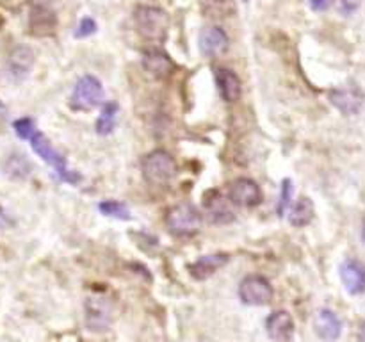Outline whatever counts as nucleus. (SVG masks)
<instances>
[{
  "instance_id": "obj_27",
  "label": "nucleus",
  "mask_w": 365,
  "mask_h": 342,
  "mask_svg": "<svg viewBox=\"0 0 365 342\" xmlns=\"http://www.w3.org/2000/svg\"><path fill=\"white\" fill-rule=\"evenodd\" d=\"M358 6H360V0H340V11H343L344 15L354 13L358 9Z\"/></svg>"
},
{
  "instance_id": "obj_21",
  "label": "nucleus",
  "mask_w": 365,
  "mask_h": 342,
  "mask_svg": "<svg viewBox=\"0 0 365 342\" xmlns=\"http://www.w3.org/2000/svg\"><path fill=\"white\" fill-rule=\"evenodd\" d=\"M116 121H118V104L116 102H107L102 107L100 116L96 119L95 131L98 136H109L116 127Z\"/></svg>"
},
{
  "instance_id": "obj_14",
  "label": "nucleus",
  "mask_w": 365,
  "mask_h": 342,
  "mask_svg": "<svg viewBox=\"0 0 365 342\" xmlns=\"http://www.w3.org/2000/svg\"><path fill=\"white\" fill-rule=\"evenodd\" d=\"M230 257L227 254H212V255H204V257L197 258L192 264L187 265L189 275H191L194 280H207L212 275L218 273L223 265L228 264Z\"/></svg>"
},
{
  "instance_id": "obj_24",
  "label": "nucleus",
  "mask_w": 365,
  "mask_h": 342,
  "mask_svg": "<svg viewBox=\"0 0 365 342\" xmlns=\"http://www.w3.org/2000/svg\"><path fill=\"white\" fill-rule=\"evenodd\" d=\"M291 198H292V182L288 178H285L281 182V189H280V200H278L277 205V212L278 216H284L285 211L288 209V204H291Z\"/></svg>"
},
{
  "instance_id": "obj_18",
  "label": "nucleus",
  "mask_w": 365,
  "mask_h": 342,
  "mask_svg": "<svg viewBox=\"0 0 365 342\" xmlns=\"http://www.w3.org/2000/svg\"><path fill=\"white\" fill-rule=\"evenodd\" d=\"M32 65H34V52L29 46H16L9 55V73L16 81L27 77Z\"/></svg>"
},
{
  "instance_id": "obj_6",
  "label": "nucleus",
  "mask_w": 365,
  "mask_h": 342,
  "mask_svg": "<svg viewBox=\"0 0 365 342\" xmlns=\"http://www.w3.org/2000/svg\"><path fill=\"white\" fill-rule=\"evenodd\" d=\"M237 292L242 303L250 307H262L273 300V287L262 275H248L246 278H242Z\"/></svg>"
},
{
  "instance_id": "obj_5",
  "label": "nucleus",
  "mask_w": 365,
  "mask_h": 342,
  "mask_svg": "<svg viewBox=\"0 0 365 342\" xmlns=\"http://www.w3.org/2000/svg\"><path fill=\"white\" fill-rule=\"evenodd\" d=\"M104 86L93 75H84L73 88L69 107L73 111H91L104 102Z\"/></svg>"
},
{
  "instance_id": "obj_13",
  "label": "nucleus",
  "mask_w": 365,
  "mask_h": 342,
  "mask_svg": "<svg viewBox=\"0 0 365 342\" xmlns=\"http://www.w3.org/2000/svg\"><path fill=\"white\" fill-rule=\"evenodd\" d=\"M215 86H218V91L221 95L225 102L228 104H234L241 98L242 93V82L239 79V75L235 72L228 68H215L214 72Z\"/></svg>"
},
{
  "instance_id": "obj_17",
  "label": "nucleus",
  "mask_w": 365,
  "mask_h": 342,
  "mask_svg": "<svg viewBox=\"0 0 365 342\" xmlns=\"http://www.w3.org/2000/svg\"><path fill=\"white\" fill-rule=\"evenodd\" d=\"M200 51L207 58H219L228 51V36L221 27H205L200 32Z\"/></svg>"
},
{
  "instance_id": "obj_28",
  "label": "nucleus",
  "mask_w": 365,
  "mask_h": 342,
  "mask_svg": "<svg viewBox=\"0 0 365 342\" xmlns=\"http://www.w3.org/2000/svg\"><path fill=\"white\" fill-rule=\"evenodd\" d=\"M331 4H333V0H310V8L317 13L326 11L331 8Z\"/></svg>"
},
{
  "instance_id": "obj_3",
  "label": "nucleus",
  "mask_w": 365,
  "mask_h": 342,
  "mask_svg": "<svg viewBox=\"0 0 365 342\" xmlns=\"http://www.w3.org/2000/svg\"><path fill=\"white\" fill-rule=\"evenodd\" d=\"M29 141H31L32 150H34L46 164H51L52 168L55 169V173H58V177L61 178L62 182H68V184H79V182H81V175L75 173V171H69L68 166H66V159L55 150L54 146L51 145V141H48L41 132L36 131Z\"/></svg>"
},
{
  "instance_id": "obj_12",
  "label": "nucleus",
  "mask_w": 365,
  "mask_h": 342,
  "mask_svg": "<svg viewBox=\"0 0 365 342\" xmlns=\"http://www.w3.org/2000/svg\"><path fill=\"white\" fill-rule=\"evenodd\" d=\"M340 280L350 294H361L365 292V265L357 258H347L340 265Z\"/></svg>"
},
{
  "instance_id": "obj_11",
  "label": "nucleus",
  "mask_w": 365,
  "mask_h": 342,
  "mask_svg": "<svg viewBox=\"0 0 365 342\" xmlns=\"http://www.w3.org/2000/svg\"><path fill=\"white\" fill-rule=\"evenodd\" d=\"M142 66L155 79H168L175 72L173 59L161 48H148L142 52Z\"/></svg>"
},
{
  "instance_id": "obj_25",
  "label": "nucleus",
  "mask_w": 365,
  "mask_h": 342,
  "mask_svg": "<svg viewBox=\"0 0 365 342\" xmlns=\"http://www.w3.org/2000/svg\"><path fill=\"white\" fill-rule=\"evenodd\" d=\"M15 132L20 139H31L32 134L36 132V125L31 118H22L15 121Z\"/></svg>"
},
{
  "instance_id": "obj_19",
  "label": "nucleus",
  "mask_w": 365,
  "mask_h": 342,
  "mask_svg": "<svg viewBox=\"0 0 365 342\" xmlns=\"http://www.w3.org/2000/svg\"><path fill=\"white\" fill-rule=\"evenodd\" d=\"M58 18L46 8H34L31 13V32L36 36H48L55 31Z\"/></svg>"
},
{
  "instance_id": "obj_7",
  "label": "nucleus",
  "mask_w": 365,
  "mask_h": 342,
  "mask_svg": "<svg viewBox=\"0 0 365 342\" xmlns=\"http://www.w3.org/2000/svg\"><path fill=\"white\" fill-rule=\"evenodd\" d=\"M86 327L89 331L102 334L112 323V305L104 296H91L86 300Z\"/></svg>"
},
{
  "instance_id": "obj_20",
  "label": "nucleus",
  "mask_w": 365,
  "mask_h": 342,
  "mask_svg": "<svg viewBox=\"0 0 365 342\" xmlns=\"http://www.w3.org/2000/svg\"><path fill=\"white\" fill-rule=\"evenodd\" d=\"M312 219H314V204H312V200L307 197L298 198L294 207L291 209V214H288V223H291L292 227L301 228L307 227Z\"/></svg>"
},
{
  "instance_id": "obj_2",
  "label": "nucleus",
  "mask_w": 365,
  "mask_h": 342,
  "mask_svg": "<svg viewBox=\"0 0 365 342\" xmlns=\"http://www.w3.org/2000/svg\"><path fill=\"white\" fill-rule=\"evenodd\" d=\"M141 173L148 184L166 185L177 177L178 166L171 154L166 150H154L142 157Z\"/></svg>"
},
{
  "instance_id": "obj_15",
  "label": "nucleus",
  "mask_w": 365,
  "mask_h": 342,
  "mask_svg": "<svg viewBox=\"0 0 365 342\" xmlns=\"http://www.w3.org/2000/svg\"><path fill=\"white\" fill-rule=\"evenodd\" d=\"M314 330L323 341L333 342L343 334V323L333 310L321 308L314 315Z\"/></svg>"
},
{
  "instance_id": "obj_16",
  "label": "nucleus",
  "mask_w": 365,
  "mask_h": 342,
  "mask_svg": "<svg viewBox=\"0 0 365 342\" xmlns=\"http://www.w3.org/2000/svg\"><path fill=\"white\" fill-rule=\"evenodd\" d=\"M265 330L274 342H291L294 335V321L285 310H277L265 320Z\"/></svg>"
},
{
  "instance_id": "obj_1",
  "label": "nucleus",
  "mask_w": 365,
  "mask_h": 342,
  "mask_svg": "<svg viewBox=\"0 0 365 342\" xmlns=\"http://www.w3.org/2000/svg\"><path fill=\"white\" fill-rule=\"evenodd\" d=\"M134 22L139 34L148 41L161 43L168 36L169 16L164 9L155 6H138L134 11Z\"/></svg>"
},
{
  "instance_id": "obj_23",
  "label": "nucleus",
  "mask_w": 365,
  "mask_h": 342,
  "mask_svg": "<svg viewBox=\"0 0 365 342\" xmlns=\"http://www.w3.org/2000/svg\"><path fill=\"white\" fill-rule=\"evenodd\" d=\"M98 211H100L104 216H107V218L121 219V221H128V219L132 218L127 205L121 204V202H116V200L102 202V204L98 205Z\"/></svg>"
},
{
  "instance_id": "obj_22",
  "label": "nucleus",
  "mask_w": 365,
  "mask_h": 342,
  "mask_svg": "<svg viewBox=\"0 0 365 342\" xmlns=\"http://www.w3.org/2000/svg\"><path fill=\"white\" fill-rule=\"evenodd\" d=\"M6 171L11 178L16 180H22V178H27L31 173V164L25 159V155L15 154L8 159V164H6Z\"/></svg>"
},
{
  "instance_id": "obj_10",
  "label": "nucleus",
  "mask_w": 365,
  "mask_h": 342,
  "mask_svg": "<svg viewBox=\"0 0 365 342\" xmlns=\"http://www.w3.org/2000/svg\"><path fill=\"white\" fill-rule=\"evenodd\" d=\"M205 212L208 216V221L215 225H227L232 223L235 219L234 211H232L230 198L223 197L219 191H211L205 197Z\"/></svg>"
},
{
  "instance_id": "obj_26",
  "label": "nucleus",
  "mask_w": 365,
  "mask_h": 342,
  "mask_svg": "<svg viewBox=\"0 0 365 342\" xmlns=\"http://www.w3.org/2000/svg\"><path fill=\"white\" fill-rule=\"evenodd\" d=\"M96 29H98V27H96V22L88 16V18H82V20H81V23H79L77 31H75V36H77L79 39L88 38V36L95 34Z\"/></svg>"
},
{
  "instance_id": "obj_8",
  "label": "nucleus",
  "mask_w": 365,
  "mask_h": 342,
  "mask_svg": "<svg viewBox=\"0 0 365 342\" xmlns=\"http://www.w3.org/2000/svg\"><path fill=\"white\" fill-rule=\"evenodd\" d=\"M228 198L235 207L251 209L262 202V189L251 178H237L228 188Z\"/></svg>"
},
{
  "instance_id": "obj_4",
  "label": "nucleus",
  "mask_w": 365,
  "mask_h": 342,
  "mask_svg": "<svg viewBox=\"0 0 365 342\" xmlns=\"http://www.w3.org/2000/svg\"><path fill=\"white\" fill-rule=\"evenodd\" d=\"M166 225H168L169 232L177 237H191L200 230L201 214L194 205L178 204L168 211Z\"/></svg>"
},
{
  "instance_id": "obj_9",
  "label": "nucleus",
  "mask_w": 365,
  "mask_h": 342,
  "mask_svg": "<svg viewBox=\"0 0 365 342\" xmlns=\"http://www.w3.org/2000/svg\"><path fill=\"white\" fill-rule=\"evenodd\" d=\"M330 102L337 111L343 112L344 116H354L364 107V95L354 86H347V88L331 89L330 91Z\"/></svg>"
},
{
  "instance_id": "obj_29",
  "label": "nucleus",
  "mask_w": 365,
  "mask_h": 342,
  "mask_svg": "<svg viewBox=\"0 0 365 342\" xmlns=\"http://www.w3.org/2000/svg\"><path fill=\"white\" fill-rule=\"evenodd\" d=\"M361 237H364V242H365V223H364V230H361Z\"/></svg>"
}]
</instances>
